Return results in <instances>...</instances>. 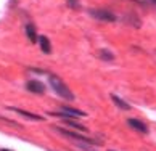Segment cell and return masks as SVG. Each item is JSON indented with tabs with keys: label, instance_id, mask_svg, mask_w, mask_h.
<instances>
[{
	"label": "cell",
	"instance_id": "obj_7",
	"mask_svg": "<svg viewBox=\"0 0 156 151\" xmlns=\"http://www.w3.org/2000/svg\"><path fill=\"white\" fill-rule=\"evenodd\" d=\"M63 113H66L68 116H71V118H80V116H85L82 111H77V109H73V108H63Z\"/></svg>",
	"mask_w": 156,
	"mask_h": 151
},
{
	"label": "cell",
	"instance_id": "obj_2",
	"mask_svg": "<svg viewBox=\"0 0 156 151\" xmlns=\"http://www.w3.org/2000/svg\"><path fill=\"white\" fill-rule=\"evenodd\" d=\"M90 15L98 18V19H101V21H114L116 19V16L106 10H90Z\"/></svg>",
	"mask_w": 156,
	"mask_h": 151
},
{
	"label": "cell",
	"instance_id": "obj_9",
	"mask_svg": "<svg viewBox=\"0 0 156 151\" xmlns=\"http://www.w3.org/2000/svg\"><path fill=\"white\" fill-rule=\"evenodd\" d=\"M113 100H114V103H116L118 106H121L122 109H129V108H130L129 104H127V103H124V101L121 100V98H118V97H113Z\"/></svg>",
	"mask_w": 156,
	"mask_h": 151
},
{
	"label": "cell",
	"instance_id": "obj_1",
	"mask_svg": "<svg viewBox=\"0 0 156 151\" xmlns=\"http://www.w3.org/2000/svg\"><path fill=\"white\" fill-rule=\"evenodd\" d=\"M50 84H51L53 90H55L60 97L68 98V100H74V95L71 93V90L68 89V85L63 82L60 77H56V76H50Z\"/></svg>",
	"mask_w": 156,
	"mask_h": 151
},
{
	"label": "cell",
	"instance_id": "obj_8",
	"mask_svg": "<svg viewBox=\"0 0 156 151\" xmlns=\"http://www.w3.org/2000/svg\"><path fill=\"white\" fill-rule=\"evenodd\" d=\"M11 109H13V111H16V113H20V114H23V116H26V118H31V119H36V121L42 119V118H39V116H34V114H31V113L21 111V109H16V108H11Z\"/></svg>",
	"mask_w": 156,
	"mask_h": 151
},
{
	"label": "cell",
	"instance_id": "obj_4",
	"mask_svg": "<svg viewBox=\"0 0 156 151\" xmlns=\"http://www.w3.org/2000/svg\"><path fill=\"white\" fill-rule=\"evenodd\" d=\"M39 44H40V48H42V51L44 53H50L51 51V45H50V40L45 37V36H40L39 37Z\"/></svg>",
	"mask_w": 156,
	"mask_h": 151
},
{
	"label": "cell",
	"instance_id": "obj_6",
	"mask_svg": "<svg viewBox=\"0 0 156 151\" xmlns=\"http://www.w3.org/2000/svg\"><path fill=\"white\" fill-rule=\"evenodd\" d=\"M26 34H27V37H29L31 42H36V40H37V34H36V29H34L32 24L26 26Z\"/></svg>",
	"mask_w": 156,
	"mask_h": 151
},
{
	"label": "cell",
	"instance_id": "obj_11",
	"mask_svg": "<svg viewBox=\"0 0 156 151\" xmlns=\"http://www.w3.org/2000/svg\"><path fill=\"white\" fill-rule=\"evenodd\" d=\"M2 151H11V149H2Z\"/></svg>",
	"mask_w": 156,
	"mask_h": 151
},
{
	"label": "cell",
	"instance_id": "obj_5",
	"mask_svg": "<svg viewBox=\"0 0 156 151\" xmlns=\"http://www.w3.org/2000/svg\"><path fill=\"white\" fill-rule=\"evenodd\" d=\"M127 122H129V125H130V127H134V129H135V130H138V132H148L147 125H145V124H142L140 121H137V119H129Z\"/></svg>",
	"mask_w": 156,
	"mask_h": 151
},
{
	"label": "cell",
	"instance_id": "obj_3",
	"mask_svg": "<svg viewBox=\"0 0 156 151\" xmlns=\"http://www.w3.org/2000/svg\"><path fill=\"white\" fill-rule=\"evenodd\" d=\"M27 90L34 92V93H44L45 87L42 82H39V80H29L27 82Z\"/></svg>",
	"mask_w": 156,
	"mask_h": 151
},
{
	"label": "cell",
	"instance_id": "obj_10",
	"mask_svg": "<svg viewBox=\"0 0 156 151\" xmlns=\"http://www.w3.org/2000/svg\"><path fill=\"white\" fill-rule=\"evenodd\" d=\"M71 2V7H77V3H76V0H69Z\"/></svg>",
	"mask_w": 156,
	"mask_h": 151
}]
</instances>
